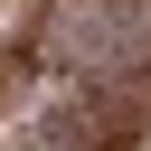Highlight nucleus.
Wrapping results in <instances>:
<instances>
[{
    "label": "nucleus",
    "instance_id": "obj_1",
    "mask_svg": "<svg viewBox=\"0 0 151 151\" xmlns=\"http://www.w3.org/2000/svg\"><path fill=\"white\" fill-rule=\"evenodd\" d=\"M66 151H151V66L123 76V85H104V94H85V123H76Z\"/></svg>",
    "mask_w": 151,
    "mask_h": 151
}]
</instances>
